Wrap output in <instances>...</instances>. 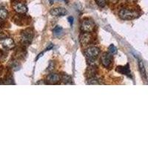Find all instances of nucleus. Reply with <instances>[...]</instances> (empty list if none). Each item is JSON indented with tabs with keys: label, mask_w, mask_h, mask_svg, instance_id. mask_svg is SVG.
I'll return each mask as SVG.
<instances>
[{
	"label": "nucleus",
	"mask_w": 148,
	"mask_h": 148,
	"mask_svg": "<svg viewBox=\"0 0 148 148\" xmlns=\"http://www.w3.org/2000/svg\"><path fill=\"white\" fill-rule=\"evenodd\" d=\"M95 2L101 8H104L106 5V0H95Z\"/></svg>",
	"instance_id": "16"
},
{
	"label": "nucleus",
	"mask_w": 148,
	"mask_h": 148,
	"mask_svg": "<svg viewBox=\"0 0 148 148\" xmlns=\"http://www.w3.org/2000/svg\"><path fill=\"white\" fill-rule=\"evenodd\" d=\"M116 71L120 73L123 74V75H126L127 76H130V67H129V64H127L125 66H120V67H117L116 68Z\"/></svg>",
	"instance_id": "11"
},
{
	"label": "nucleus",
	"mask_w": 148,
	"mask_h": 148,
	"mask_svg": "<svg viewBox=\"0 0 148 148\" xmlns=\"http://www.w3.org/2000/svg\"><path fill=\"white\" fill-rule=\"evenodd\" d=\"M138 66H139L140 72H141L142 76H144V77H146V76H147V75L146 71H145V65H144V63L142 61H140L139 63H138Z\"/></svg>",
	"instance_id": "12"
},
{
	"label": "nucleus",
	"mask_w": 148,
	"mask_h": 148,
	"mask_svg": "<svg viewBox=\"0 0 148 148\" xmlns=\"http://www.w3.org/2000/svg\"><path fill=\"white\" fill-rule=\"evenodd\" d=\"M8 16V12L6 9L0 8V19H5Z\"/></svg>",
	"instance_id": "13"
},
{
	"label": "nucleus",
	"mask_w": 148,
	"mask_h": 148,
	"mask_svg": "<svg viewBox=\"0 0 148 148\" xmlns=\"http://www.w3.org/2000/svg\"><path fill=\"white\" fill-rule=\"evenodd\" d=\"M62 81L64 82V84H71L72 83L71 82V77L67 74H64L62 76Z\"/></svg>",
	"instance_id": "14"
},
{
	"label": "nucleus",
	"mask_w": 148,
	"mask_h": 148,
	"mask_svg": "<svg viewBox=\"0 0 148 148\" xmlns=\"http://www.w3.org/2000/svg\"><path fill=\"white\" fill-rule=\"evenodd\" d=\"M34 37V33L31 29H26L21 34V42L25 45H29L31 43Z\"/></svg>",
	"instance_id": "2"
},
{
	"label": "nucleus",
	"mask_w": 148,
	"mask_h": 148,
	"mask_svg": "<svg viewBox=\"0 0 148 148\" xmlns=\"http://www.w3.org/2000/svg\"><path fill=\"white\" fill-rule=\"evenodd\" d=\"M54 1H55V0H50L49 2H50V3H51V5H53L54 2Z\"/></svg>",
	"instance_id": "23"
},
{
	"label": "nucleus",
	"mask_w": 148,
	"mask_h": 148,
	"mask_svg": "<svg viewBox=\"0 0 148 148\" xmlns=\"http://www.w3.org/2000/svg\"><path fill=\"white\" fill-rule=\"evenodd\" d=\"M120 18L124 20H131L138 16L136 12L130 10L129 9H121L119 12Z\"/></svg>",
	"instance_id": "3"
},
{
	"label": "nucleus",
	"mask_w": 148,
	"mask_h": 148,
	"mask_svg": "<svg viewBox=\"0 0 148 148\" xmlns=\"http://www.w3.org/2000/svg\"><path fill=\"white\" fill-rule=\"evenodd\" d=\"M92 36L88 32H84L83 34H81L80 37H79V41L82 45H87L90 42Z\"/></svg>",
	"instance_id": "9"
},
{
	"label": "nucleus",
	"mask_w": 148,
	"mask_h": 148,
	"mask_svg": "<svg viewBox=\"0 0 148 148\" xmlns=\"http://www.w3.org/2000/svg\"><path fill=\"white\" fill-rule=\"evenodd\" d=\"M0 43L2 44V47L6 50H11L15 47V43L14 41L11 39V38H5V39H2L0 41Z\"/></svg>",
	"instance_id": "7"
},
{
	"label": "nucleus",
	"mask_w": 148,
	"mask_h": 148,
	"mask_svg": "<svg viewBox=\"0 0 148 148\" xmlns=\"http://www.w3.org/2000/svg\"><path fill=\"white\" fill-rule=\"evenodd\" d=\"M50 13L53 16H61L67 15V11L64 8H56L51 9Z\"/></svg>",
	"instance_id": "8"
},
{
	"label": "nucleus",
	"mask_w": 148,
	"mask_h": 148,
	"mask_svg": "<svg viewBox=\"0 0 148 148\" xmlns=\"http://www.w3.org/2000/svg\"><path fill=\"white\" fill-rule=\"evenodd\" d=\"M67 20H68L69 23L71 24V25L72 26L73 25V17L69 16V17H68V18H67Z\"/></svg>",
	"instance_id": "19"
},
{
	"label": "nucleus",
	"mask_w": 148,
	"mask_h": 148,
	"mask_svg": "<svg viewBox=\"0 0 148 148\" xmlns=\"http://www.w3.org/2000/svg\"><path fill=\"white\" fill-rule=\"evenodd\" d=\"M53 69H54V63L53 62H51L49 63V66H48V68H47V71H52Z\"/></svg>",
	"instance_id": "18"
},
{
	"label": "nucleus",
	"mask_w": 148,
	"mask_h": 148,
	"mask_svg": "<svg viewBox=\"0 0 148 148\" xmlns=\"http://www.w3.org/2000/svg\"><path fill=\"white\" fill-rule=\"evenodd\" d=\"M108 51L111 54H116L117 53V48H116V47L114 45L111 44L109 46V47H108Z\"/></svg>",
	"instance_id": "15"
},
{
	"label": "nucleus",
	"mask_w": 148,
	"mask_h": 148,
	"mask_svg": "<svg viewBox=\"0 0 148 148\" xmlns=\"http://www.w3.org/2000/svg\"><path fill=\"white\" fill-rule=\"evenodd\" d=\"M60 80H61V77L59 74L53 73L49 74L47 77V82H48V84H57Z\"/></svg>",
	"instance_id": "10"
},
{
	"label": "nucleus",
	"mask_w": 148,
	"mask_h": 148,
	"mask_svg": "<svg viewBox=\"0 0 148 148\" xmlns=\"http://www.w3.org/2000/svg\"><path fill=\"white\" fill-rule=\"evenodd\" d=\"M96 27L94 22L89 18H85L82 21L81 25V30L83 32L90 33L93 31Z\"/></svg>",
	"instance_id": "4"
},
{
	"label": "nucleus",
	"mask_w": 148,
	"mask_h": 148,
	"mask_svg": "<svg viewBox=\"0 0 148 148\" xmlns=\"http://www.w3.org/2000/svg\"><path fill=\"white\" fill-rule=\"evenodd\" d=\"M100 53V49L97 47H90L88 48L84 52L86 58L90 62H92L97 58Z\"/></svg>",
	"instance_id": "1"
},
{
	"label": "nucleus",
	"mask_w": 148,
	"mask_h": 148,
	"mask_svg": "<svg viewBox=\"0 0 148 148\" xmlns=\"http://www.w3.org/2000/svg\"><path fill=\"white\" fill-rule=\"evenodd\" d=\"M62 27H60V26H56V27L53 29V33L56 35H59V34H60L61 33H62Z\"/></svg>",
	"instance_id": "17"
},
{
	"label": "nucleus",
	"mask_w": 148,
	"mask_h": 148,
	"mask_svg": "<svg viewBox=\"0 0 148 148\" xmlns=\"http://www.w3.org/2000/svg\"><path fill=\"white\" fill-rule=\"evenodd\" d=\"M101 61L102 65L104 67L108 68L112 64V62H113V56H112L111 53H104L102 56H101Z\"/></svg>",
	"instance_id": "5"
},
{
	"label": "nucleus",
	"mask_w": 148,
	"mask_h": 148,
	"mask_svg": "<svg viewBox=\"0 0 148 148\" xmlns=\"http://www.w3.org/2000/svg\"><path fill=\"white\" fill-rule=\"evenodd\" d=\"M5 38H6V35L2 34V33H0V40H2V39H5Z\"/></svg>",
	"instance_id": "21"
},
{
	"label": "nucleus",
	"mask_w": 148,
	"mask_h": 148,
	"mask_svg": "<svg viewBox=\"0 0 148 148\" xmlns=\"http://www.w3.org/2000/svg\"><path fill=\"white\" fill-rule=\"evenodd\" d=\"M14 10L16 12L17 14H25L27 13V8L25 4L22 2H16L13 5Z\"/></svg>",
	"instance_id": "6"
},
{
	"label": "nucleus",
	"mask_w": 148,
	"mask_h": 148,
	"mask_svg": "<svg viewBox=\"0 0 148 148\" xmlns=\"http://www.w3.org/2000/svg\"><path fill=\"white\" fill-rule=\"evenodd\" d=\"M42 56H43V53H41L40 54H39V55H38V56H37V57L36 58V60H38V59H39V58L42 57Z\"/></svg>",
	"instance_id": "22"
},
{
	"label": "nucleus",
	"mask_w": 148,
	"mask_h": 148,
	"mask_svg": "<svg viewBox=\"0 0 148 148\" xmlns=\"http://www.w3.org/2000/svg\"><path fill=\"white\" fill-rule=\"evenodd\" d=\"M53 45L52 44H50V45H49L47 47V48H46L45 51H50V50H51V49L53 48Z\"/></svg>",
	"instance_id": "20"
}]
</instances>
